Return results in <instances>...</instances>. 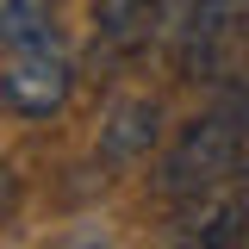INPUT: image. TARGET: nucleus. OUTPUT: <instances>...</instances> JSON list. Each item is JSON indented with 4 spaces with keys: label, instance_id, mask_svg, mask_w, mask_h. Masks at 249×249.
<instances>
[{
    "label": "nucleus",
    "instance_id": "obj_6",
    "mask_svg": "<svg viewBox=\"0 0 249 249\" xmlns=\"http://www.w3.org/2000/svg\"><path fill=\"white\" fill-rule=\"evenodd\" d=\"M0 44L6 50H62L50 0H0Z\"/></svg>",
    "mask_w": 249,
    "mask_h": 249
},
{
    "label": "nucleus",
    "instance_id": "obj_5",
    "mask_svg": "<svg viewBox=\"0 0 249 249\" xmlns=\"http://www.w3.org/2000/svg\"><path fill=\"white\" fill-rule=\"evenodd\" d=\"M93 31L112 56H131L156 31V0H93Z\"/></svg>",
    "mask_w": 249,
    "mask_h": 249
},
{
    "label": "nucleus",
    "instance_id": "obj_2",
    "mask_svg": "<svg viewBox=\"0 0 249 249\" xmlns=\"http://www.w3.org/2000/svg\"><path fill=\"white\" fill-rule=\"evenodd\" d=\"M249 31V0H187L175 25V69L181 81H218Z\"/></svg>",
    "mask_w": 249,
    "mask_h": 249
},
{
    "label": "nucleus",
    "instance_id": "obj_4",
    "mask_svg": "<svg viewBox=\"0 0 249 249\" xmlns=\"http://www.w3.org/2000/svg\"><path fill=\"white\" fill-rule=\"evenodd\" d=\"M175 237L181 243H243L249 237V199L243 193H231V181L224 187H206V193H187V199H175Z\"/></svg>",
    "mask_w": 249,
    "mask_h": 249
},
{
    "label": "nucleus",
    "instance_id": "obj_8",
    "mask_svg": "<svg viewBox=\"0 0 249 249\" xmlns=\"http://www.w3.org/2000/svg\"><path fill=\"white\" fill-rule=\"evenodd\" d=\"M6 206H13V168L0 162V212H6Z\"/></svg>",
    "mask_w": 249,
    "mask_h": 249
},
{
    "label": "nucleus",
    "instance_id": "obj_3",
    "mask_svg": "<svg viewBox=\"0 0 249 249\" xmlns=\"http://www.w3.org/2000/svg\"><path fill=\"white\" fill-rule=\"evenodd\" d=\"M69 88H75L69 50H6V69H0V106L6 112L50 119V112H62Z\"/></svg>",
    "mask_w": 249,
    "mask_h": 249
},
{
    "label": "nucleus",
    "instance_id": "obj_1",
    "mask_svg": "<svg viewBox=\"0 0 249 249\" xmlns=\"http://www.w3.org/2000/svg\"><path fill=\"white\" fill-rule=\"evenodd\" d=\"M243 124H249V106L237 100V93H231V100H218L212 112H199V119L168 143L162 168H156L162 199H187V193L224 187L231 175H237V162H243V143H249Z\"/></svg>",
    "mask_w": 249,
    "mask_h": 249
},
{
    "label": "nucleus",
    "instance_id": "obj_7",
    "mask_svg": "<svg viewBox=\"0 0 249 249\" xmlns=\"http://www.w3.org/2000/svg\"><path fill=\"white\" fill-rule=\"evenodd\" d=\"M150 137H156V100H131V106H119L112 112V124H106V156H137V150H150Z\"/></svg>",
    "mask_w": 249,
    "mask_h": 249
}]
</instances>
